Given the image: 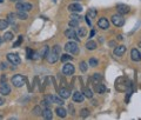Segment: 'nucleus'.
Returning a JSON list of instances; mask_svg holds the SVG:
<instances>
[{
	"instance_id": "obj_29",
	"label": "nucleus",
	"mask_w": 141,
	"mask_h": 120,
	"mask_svg": "<svg viewBox=\"0 0 141 120\" xmlns=\"http://www.w3.org/2000/svg\"><path fill=\"white\" fill-rule=\"evenodd\" d=\"M52 100H53V102H55V104H58V105H64V100H62V98L60 97V98H58V97H54V96H52Z\"/></svg>"
},
{
	"instance_id": "obj_8",
	"label": "nucleus",
	"mask_w": 141,
	"mask_h": 120,
	"mask_svg": "<svg viewBox=\"0 0 141 120\" xmlns=\"http://www.w3.org/2000/svg\"><path fill=\"white\" fill-rule=\"evenodd\" d=\"M74 71H75V67H74V65H72V64H66L64 66V68H62V73H64L65 76H72V74L74 73Z\"/></svg>"
},
{
	"instance_id": "obj_34",
	"label": "nucleus",
	"mask_w": 141,
	"mask_h": 120,
	"mask_svg": "<svg viewBox=\"0 0 141 120\" xmlns=\"http://www.w3.org/2000/svg\"><path fill=\"white\" fill-rule=\"evenodd\" d=\"M80 116H81L82 118H86V117L89 116V111H88L87 108H82L81 111H80Z\"/></svg>"
},
{
	"instance_id": "obj_12",
	"label": "nucleus",
	"mask_w": 141,
	"mask_h": 120,
	"mask_svg": "<svg viewBox=\"0 0 141 120\" xmlns=\"http://www.w3.org/2000/svg\"><path fill=\"white\" fill-rule=\"evenodd\" d=\"M98 26L102 29H107V28H109V21L106 18H100L99 21H98Z\"/></svg>"
},
{
	"instance_id": "obj_38",
	"label": "nucleus",
	"mask_w": 141,
	"mask_h": 120,
	"mask_svg": "<svg viewBox=\"0 0 141 120\" xmlns=\"http://www.w3.org/2000/svg\"><path fill=\"white\" fill-rule=\"evenodd\" d=\"M26 53H27V58H28V59H32V57H33V53H34V52L32 51L29 47H27V48H26Z\"/></svg>"
},
{
	"instance_id": "obj_10",
	"label": "nucleus",
	"mask_w": 141,
	"mask_h": 120,
	"mask_svg": "<svg viewBox=\"0 0 141 120\" xmlns=\"http://www.w3.org/2000/svg\"><path fill=\"white\" fill-rule=\"evenodd\" d=\"M68 9L70 12H73V13H79V12L82 11V6L80 4H78V2H74V4H70L69 5Z\"/></svg>"
},
{
	"instance_id": "obj_9",
	"label": "nucleus",
	"mask_w": 141,
	"mask_h": 120,
	"mask_svg": "<svg viewBox=\"0 0 141 120\" xmlns=\"http://www.w3.org/2000/svg\"><path fill=\"white\" fill-rule=\"evenodd\" d=\"M65 36H66L67 38H69V39H75V40H78V41L80 40V38L78 37V34H77V32H75L72 27L65 31Z\"/></svg>"
},
{
	"instance_id": "obj_31",
	"label": "nucleus",
	"mask_w": 141,
	"mask_h": 120,
	"mask_svg": "<svg viewBox=\"0 0 141 120\" xmlns=\"http://www.w3.org/2000/svg\"><path fill=\"white\" fill-rule=\"evenodd\" d=\"M60 59H61L62 62H66V61H69V60H72L73 57H70L69 54H62V56L60 57Z\"/></svg>"
},
{
	"instance_id": "obj_48",
	"label": "nucleus",
	"mask_w": 141,
	"mask_h": 120,
	"mask_svg": "<svg viewBox=\"0 0 141 120\" xmlns=\"http://www.w3.org/2000/svg\"><path fill=\"white\" fill-rule=\"evenodd\" d=\"M9 1H12V2H17V1H19V0H9Z\"/></svg>"
},
{
	"instance_id": "obj_1",
	"label": "nucleus",
	"mask_w": 141,
	"mask_h": 120,
	"mask_svg": "<svg viewBox=\"0 0 141 120\" xmlns=\"http://www.w3.org/2000/svg\"><path fill=\"white\" fill-rule=\"evenodd\" d=\"M60 52H61V47L59 45H55L54 47H52V49H49L48 54H47L46 59L49 64H54L59 60V57H60Z\"/></svg>"
},
{
	"instance_id": "obj_17",
	"label": "nucleus",
	"mask_w": 141,
	"mask_h": 120,
	"mask_svg": "<svg viewBox=\"0 0 141 120\" xmlns=\"http://www.w3.org/2000/svg\"><path fill=\"white\" fill-rule=\"evenodd\" d=\"M42 117L47 120L53 118V113H52V111H51L49 107H45V109H42Z\"/></svg>"
},
{
	"instance_id": "obj_3",
	"label": "nucleus",
	"mask_w": 141,
	"mask_h": 120,
	"mask_svg": "<svg viewBox=\"0 0 141 120\" xmlns=\"http://www.w3.org/2000/svg\"><path fill=\"white\" fill-rule=\"evenodd\" d=\"M65 49L66 52H68L70 54H78L79 53V46H78L77 42L74 41H68L65 45Z\"/></svg>"
},
{
	"instance_id": "obj_26",
	"label": "nucleus",
	"mask_w": 141,
	"mask_h": 120,
	"mask_svg": "<svg viewBox=\"0 0 141 120\" xmlns=\"http://www.w3.org/2000/svg\"><path fill=\"white\" fill-rule=\"evenodd\" d=\"M2 39H4L5 41H11V40L13 39V34H12V32H6V33L4 34V37H2Z\"/></svg>"
},
{
	"instance_id": "obj_28",
	"label": "nucleus",
	"mask_w": 141,
	"mask_h": 120,
	"mask_svg": "<svg viewBox=\"0 0 141 120\" xmlns=\"http://www.w3.org/2000/svg\"><path fill=\"white\" fill-rule=\"evenodd\" d=\"M86 28H84V27H80V28H78V37H79V38H82V37H85L86 36Z\"/></svg>"
},
{
	"instance_id": "obj_32",
	"label": "nucleus",
	"mask_w": 141,
	"mask_h": 120,
	"mask_svg": "<svg viewBox=\"0 0 141 120\" xmlns=\"http://www.w3.org/2000/svg\"><path fill=\"white\" fill-rule=\"evenodd\" d=\"M98 64H99V61H98L95 58H90L89 61H88V65H89V66H92V67H97Z\"/></svg>"
},
{
	"instance_id": "obj_47",
	"label": "nucleus",
	"mask_w": 141,
	"mask_h": 120,
	"mask_svg": "<svg viewBox=\"0 0 141 120\" xmlns=\"http://www.w3.org/2000/svg\"><path fill=\"white\" fill-rule=\"evenodd\" d=\"M118 39H119V40H122L123 38H122V36H119V37H118Z\"/></svg>"
},
{
	"instance_id": "obj_51",
	"label": "nucleus",
	"mask_w": 141,
	"mask_h": 120,
	"mask_svg": "<svg viewBox=\"0 0 141 120\" xmlns=\"http://www.w3.org/2000/svg\"><path fill=\"white\" fill-rule=\"evenodd\" d=\"M2 1H4V0H0V2H2Z\"/></svg>"
},
{
	"instance_id": "obj_30",
	"label": "nucleus",
	"mask_w": 141,
	"mask_h": 120,
	"mask_svg": "<svg viewBox=\"0 0 141 120\" xmlns=\"http://www.w3.org/2000/svg\"><path fill=\"white\" fill-rule=\"evenodd\" d=\"M18 17H19L20 19H22V20H26L27 18H28V16H27V13L25 11H18V14H17Z\"/></svg>"
},
{
	"instance_id": "obj_43",
	"label": "nucleus",
	"mask_w": 141,
	"mask_h": 120,
	"mask_svg": "<svg viewBox=\"0 0 141 120\" xmlns=\"http://www.w3.org/2000/svg\"><path fill=\"white\" fill-rule=\"evenodd\" d=\"M94 34H95V31H94V29H92V32H90V36H89V38H92V37L94 36Z\"/></svg>"
},
{
	"instance_id": "obj_27",
	"label": "nucleus",
	"mask_w": 141,
	"mask_h": 120,
	"mask_svg": "<svg viewBox=\"0 0 141 120\" xmlns=\"http://www.w3.org/2000/svg\"><path fill=\"white\" fill-rule=\"evenodd\" d=\"M68 25H69V27H72V28H74V27H78V26H79V20H77V19H72V18H70L69 22H68Z\"/></svg>"
},
{
	"instance_id": "obj_49",
	"label": "nucleus",
	"mask_w": 141,
	"mask_h": 120,
	"mask_svg": "<svg viewBox=\"0 0 141 120\" xmlns=\"http://www.w3.org/2000/svg\"><path fill=\"white\" fill-rule=\"evenodd\" d=\"M139 47H141V41L139 42Z\"/></svg>"
},
{
	"instance_id": "obj_45",
	"label": "nucleus",
	"mask_w": 141,
	"mask_h": 120,
	"mask_svg": "<svg viewBox=\"0 0 141 120\" xmlns=\"http://www.w3.org/2000/svg\"><path fill=\"white\" fill-rule=\"evenodd\" d=\"M2 104H4V99H2V98H0V106H1Z\"/></svg>"
},
{
	"instance_id": "obj_25",
	"label": "nucleus",
	"mask_w": 141,
	"mask_h": 120,
	"mask_svg": "<svg viewBox=\"0 0 141 120\" xmlns=\"http://www.w3.org/2000/svg\"><path fill=\"white\" fill-rule=\"evenodd\" d=\"M86 16L89 17V19L92 20V19H94L95 17H97V9H94V8H92V9H89V11L87 12V14Z\"/></svg>"
},
{
	"instance_id": "obj_33",
	"label": "nucleus",
	"mask_w": 141,
	"mask_h": 120,
	"mask_svg": "<svg viewBox=\"0 0 141 120\" xmlns=\"http://www.w3.org/2000/svg\"><path fill=\"white\" fill-rule=\"evenodd\" d=\"M82 93H84V96L87 97V98H92V97H93V93H92V91H90L89 88H84Z\"/></svg>"
},
{
	"instance_id": "obj_42",
	"label": "nucleus",
	"mask_w": 141,
	"mask_h": 120,
	"mask_svg": "<svg viewBox=\"0 0 141 120\" xmlns=\"http://www.w3.org/2000/svg\"><path fill=\"white\" fill-rule=\"evenodd\" d=\"M70 18H72V19H77V20H79V19H80L79 17H78V16H75V14H73V16H70Z\"/></svg>"
},
{
	"instance_id": "obj_6",
	"label": "nucleus",
	"mask_w": 141,
	"mask_h": 120,
	"mask_svg": "<svg viewBox=\"0 0 141 120\" xmlns=\"http://www.w3.org/2000/svg\"><path fill=\"white\" fill-rule=\"evenodd\" d=\"M17 9L18 11H25V12H28L32 9V5L28 4V2H18L17 4Z\"/></svg>"
},
{
	"instance_id": "obj_24",
	"label": "nucleus",
	"mask_w": 141,
	"mask_h": 120,
	"mask_svg": "<svg viewBox=\"0 0 141 120\" xmlns=\"http://www.w3.org/2000/svg\"><path fill=\"white\" fill-rule=\"evenodd\" d=\"M7 27H8V21L5 19H0V31H4Z\"/></svg>"
},
{
	"instance_id": "obj_44",
	"label": "nucleus",
	"mask_w": 141,
	"mask_h": 120,
	"mask_svg": "<svg viewBox=\"0 0 141 120\" xmlns=\"http://www.w3.org/2000/svg\"><path fill=\"white\" fill-rule=\"evenodd\" d=\"M4 81H6V77H5V74L1 77V82H4Z\"/></svg>"
},
{
	"instance_id": "obj_18",
	"label": "nucleus",
	"mask_w": 141,
	"mask_h": 120,
	"mask_svg": "<svg viewBox=\"0 0 141 120\" xmlns=\"http://www.w3.org/2000/svg\"><path fill=\"white\" fill-rule=\"evenodd\" d=\"M94 91L97 92V93H99V94H102V93H105L107 89H106L105 85H102V84H95L94 85Z\"/></svg>"
},
{
	"instance_id": "obj_13",
	"label": "nucleus",
	"mask_w": 141,
	"mask_h": 120,
	"mask_svg": "<svg viewBox=\"0 0 141 120\" xmlns=\"http://www.w3.org/2000/svg\"><path fill=\"white\" fill-rule=\"evenodd\" d=\"M0 93L5 94V96L11 93V87H9L6 82H1V85H0Z\"/></svg>"
},
{
	"instance_id": "obj_4",
	"label": "nucleus",
	"mask_w": 141,
	"mask_h": 120,
	"mask_svg": "<svg viewBox=\"0 0 141 120\" xmlns=\"http://www.w3.org/2000/svg\"><path fill=\"white\" fill-rule=\"evenodd\" d=\"M11 81L16 87H21V86H24V84H25V78L21 74H16V76H13V78L11 79Z\"/></svg>"
},
{
	"instance_id": "obj_35",
	"label": "nucleus",
	"mask_w": 141,
	"mask_h": 120,
	"mask_svg": "<svg viewBox=\"0 0 141 120\" xmlns=\"http://www.w3.org/2000/svg\"><path fill=\"white\" fill-rule=\"evenodd\" d=\"M7 21L8 22H12V24H14V20H16V14L14 13H9L8 14V17H7Z\"/></svg>"
},
{
	"instance_id": "obj_37",
	"label": "nucleus",
	"mask_w": 141,
	"mask_h": 120,
	"mask_svg": "<svg viewBox=\"0 0 141 120\" xmlns=\"http://www.w3.org/2000/svg\"><path fill=\"white\" fill-rule=\"evenodd\" d=\"M33 113L35 114V116H40V114H42V111H41V108H40L39 106H37V107H34Z\"/></svg>"
},
{
	"instance_id": "obj_20",
	"label": "nucleus",
	"mask_w": 141,
	"mask_h": 120,
	"mask_svg": "<svg viewBox=\"0 0 141 120\" xmlns=\"http://www.w3.org/2000/svg\"><path fill=\"white\" fill-rule=\"evenodd\" d=\"M102 80V76L100 73H94L93 74V77H92V81H93V84H99L100 81Z\"/></svg>"
},
{
	"instance_id": "obj_15",
	"label": "nucleus",
	"mask_w": 141,
	"mask_h": 120,
	"mask_svg": "<svg viewBox=\"0 0 141 120\" xmlns=\"http://www.w3.org/2000/svg\"><path fill=\"white\" fill-rule=\"evenodd\" d=\"M117 9H118V13H120V14H126L129 12V7L125 4H119L117 6Z\"/></svg>"
},
{
	"instance_id": "obj_16",
	"label": "nucleus",
	"mask_w": 141,
	"mask_h": 120,
	"mask_svg": "<svg viewBox=\"0 0 141 120\" xmlns=\"http://www.w3.org/2000/svg\"><path fill=\"white\" fill-rule=\"evenodd\" d=\"M85 99V96L82 92H75L74 94H73V100H74L75 102H82Z\"/></svg>"
},
{
	"instance_id": "obj_52",
	"label": "nucleus",
	"mask_w": 141,
	"mask_h": 120,
	"mask_svg": "<svg viewBox=\"0 0 141 120\" xmlns=\"http://www.w3.org/2000/svg\"><path fill=\"white\" fill-rule=\"evenodd\" d=\"M1 118H2V117H1V116H0V119H1Z\"/></svg>"
},
{
	"instance_id": "obj_7",
	"label": "nucleus",
	"mask_w": 141,
	"mask_h": 120,
	"mask_svg": "<svg viewBox=\"0 0 141 120\" xmlns=\"http://www.w3.org/2000/svg\"><path fill=\"white\" fill-rule=\"evenodd\" d=\"M7 60H8L9 62H12L13 65H19L20 62H21L20 57L18 56V54H16V53H8L7 54Z\"/></svg>"
},
{
	"instance_id": "obj_36",
	"label": "nucleus",
	"mask_w": 141,
	"mask_h": 120,
	"mask_svg": "<svg viewBox=\"0 0 141 120\" xmlns=\"http://www.w3.org/2000/svg\"><path fill=\"white\" fill-rule=\"evenodd\" d=\"M80 69H81V72H86L87 71V62H85V61L80 62Z\"/></svg>"
},
{
	"instance_id": "obj_21",
	"label": "nucleus",
	"mask_w": 141,
	"mask_h": 120,
	"mask_svg": "<svg viewBox=\"0 0 141 120\" xmlns=\"http://www.w3.org/2000/svg\"><path fill=\"white\" fill-rule=\"evenodd\" d=\"M55 112H57V114H58V117H60V118H65L66 117V109L65 108H62V107H58L57 109H55Z\"/></svg>"
},
{
	"instance_id": "obj_11",
	"label": "nucleus",
	"mask_w": 141,
	"mask_h": 120,
	"mask_svg": "<svg viewBox=\"0 0 141 120\" xmlns=\"http://www.w3.org/2000/svg\"><path fill=\"white\" fill-rule=\"evenodd\" d=\"M130 58H132L133 61L139 62L140 60H141V53L138 51L137 48H133L132 51H130Z\"/></svg>"
},
{
	"instance_id": "obj_39",
	"label": "nucleus",
	"mask_w": 141,
	"mask_h": 120,
	"mask_svg": "<svg viewBox=\"0 0 141 120\" xmlns=\"http://www.w3.org/2000/svg\"><path fill=\"white\" fill-rule=\"evenodd\" d=\"M22 39H24V37H22V36H19V38H18V40H17L16 42H14L13 47H18V46H19V45L22 42Z\"/></svg>"
},
{
	"instance_id": "obj_50",
	"label": "nucleus",
	"mask_w": 141,
	"mask_h": 120,
	"mask_svg": "<svg viewBox=\"0 0 141 120\" xmlns=\"http://www.w3.org/2000/svg\"><path fill=\"white\" fill-rule=\"evenodd\" d=\"M0 45H1V38H0Z\"/></svg>"
},
{
	"instance_id": "obj_5",
	"label": "nucleus",
	"mask_w": 141,
	"mask_h": 120,
	"mask_svg": "<svg viewBox=\"0 0 141 120\" xmlns=\"http://www.w3.org/2000/svg\"><path fill=\"white\" fill-rule=\"evenodd\" d=\"M112 22L117 27H121L123 24H125V19H123V17L121 14H114V16L112 17Z\"/></svg>"
},
{
	"instance_id": "obj_22",
	"label": "nucleus",
	"mask_w": 141,
	"mask_h": 120,
	"mask_svg": "<svg viewBox=\"0 0 141 120\" xmlns=\"http://www.w3.org/2000/svg\"><path fill=\"white\" fill-rule=\"evenodd\" d=\"M86 48L89 49V51H93V49L97 48V42L93 41V40H89V41L86 42Z\"/></svg>"
},
{
	"instance_id": "obj_41",
	"label": "nucleus",
	"mask_w": 141,
	"mask_h": 120,
	"mask_svg": "<svg viewBox=\"0 0 141 120\" xmlns=\"http://www.w3.org/2000/svg\"><path fill=\"white\" fill-rule=\"evenodd\" d=\"M0 68H1V69H6L7 68V64H6V62H1V66H0Z\"/></svg>"
},
{
	"instance_id": "obj_23",
	"label": "nucleus",
	"mask_w": 141,
	"mask_h": 120,
	"mask_svg": "<svg viewBox=\"0 0 141 120\" xmlns=\"http://www.w3.org/2000/svg\"><path fill=\"white\" fill-rule=\"evenodd\" d=\"M49 52V47L48 46H44L42 47V49L40 51V58H46L47 54H48Z\"/></svg>"
},
{
	"instance_id": "obj_46",
	"label": "nucleus",
	"mask_w": 141,
	"mask_h": 120,
	"mask_svg": "<svg viewBox=\"0 0 141 120\" xmlns=\"http://www.w3.org/2000/svg\"><path fill=\"white\" fill-rule=\"evenodd\" d=\"M109 45H110V46H115V42H114V41H110Z\"/></svg>"
},
{
	"instance_id": "obj_2",
	"label": "nucleus",
	"mask_w": 141,
	"mask_h": 120,
	"mask_svg": "<svg viewBox=\"0 0 141 120\" xmlns=\"http://www.w3.org/2000/svg\"><path fill=\"white\" fill-rule=\"evenodd\" d=\"M130 81L128 80L126 77H120V78L117 79L115 81V88L120 92H125L127 89H130Z\"/></svg>"
},
{
	"instance_id": "obj_14",
	"label": "nucleus",
	"mask_w": 141,
	"mask_h": 120,
	"mask_svg": "<svg viewBox=\"0 0 141 120\" xmlns=\"http://www.w3.org/2000/svg\"><path fill=\"white\" fill-rule=\"evenodd\" d=\"M59 96L61 97L62 99H67V98H69V96H70V91L68 88H66V87H61V88L59 89Z\"/></svg>"
},
{
	"instance_id": "obj_40",
	"label": "nucleus",
	"mask_w": 141,
	"mask_h": 120,
	"mask_svg": "<svg viewBox=\"0 0 141 120\" xmlns=\"http://www.w3.org/2000/svg\"><path fill=\"white\" fill-rule=\"evenodd\" d=\"M85 19H86V22H87V24L89 25V26H92V20L89 19V17L86 16V17H85Z\"/></svg>"
},
{
	"instance_id": "obj_19",
	"label": "nucleus",
	"mask_w": 141,
	"mask_h": 120,
	"mask_svg": "<svg viewBox=\"0 0 141 120\" xmlns=\"http://www.w3.org/2000/svg\"><path fill=\"white\" fill-rule=\"evenodd\" d=\"M125 52H126V47L123 46V45H121V46H117L115 49H114V56L120 57V56H122Z\"/></svg>"
}]
</instances>
